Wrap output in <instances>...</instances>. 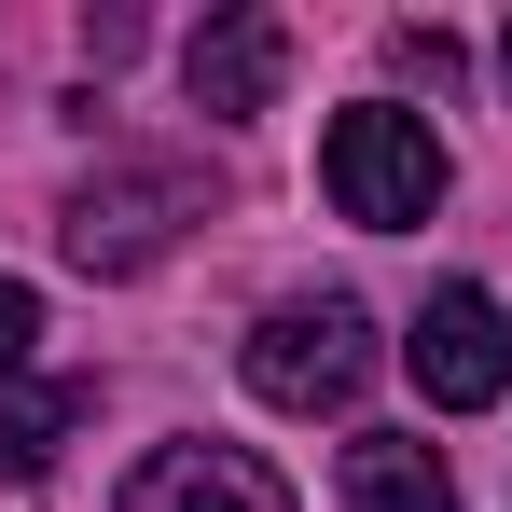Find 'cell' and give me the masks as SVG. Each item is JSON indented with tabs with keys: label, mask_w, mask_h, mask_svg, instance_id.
<instances>
[{
	"label": "cell",
	"mask_w": 512,
	"mask_h": 512,
	"mask_svg": "<svg viewBox=\"0 0 512 512\" xmlns=\"http://www.w3.org/2000/svg\"><path fill=\"white\" fill-rule=\"evenodd\" d=\"M28 333H42V291H28V277H0V388H14V360H28Z\"/></svg>",
	"instance_id": "obj_10"
},
{
	"label": "cell",
	"mask_w": 512,
	"mask_h": 512,
	"mask_svg": "<svg viewBox=\"0 0 512 512\" xmlns=\"http://www.w3.org/2000/svg\"><path fill=\"white\" fill-rule=\"evenodd\" d=\"M180 222H194V180L180 167H111V180L70 194V263H84V277H139Z\"/></svg>",
	"instance_id": "obj_4"
},
{
	"label": "cell",
	"mask_w": 512,
	"mask_h": 512,
	"mask_svg": "<svg viewBox=\"0 0 512 512\" xmlns=\"http://www.w3.org/2000/svg\"><path fill=\"white\" fill-rule=\"evenodd\" d=\"M319 194H333L360 236H416L429 208H443V139H429L416 111L360 97V111H333V139H319Z\"/></svg>",
	"instance_id": "obj_1"
},
{
	"label": "cell",
	"mask_w": 512,
	"mask_h": 512,
	"mask_svg": "<svg viewBox=\"0 0 512 512\" xmlns=\"http://www.w3.org/2000/svg\"><path fill=\"white\" fill-rule=\"evenodd\" d=\"M125 512H291V485L263 471L250 443H153L125 471Z\"/></svg>",
	"instance_id": "obj_6"
},
{
	"label": "cell",
	"mask_w": 512,
	"mask_h": 512,
	"mask_svg": "<svg viewBox=\"0 0 512 512\" xmlns=\"http://www.w3.org/2000/svg\"><path fill=\"white\" fill-rule=\"evenodd\" d=\"M180 84H194V111H222V125L277 111V84H291V14H263V0L208 14V28H194V56H180Z\"/></svg>",
	"instance_id": "obj_5"
},
{
	"label": "cell",
	"mask_w": 512,
	"mask_h": 512,
	"mask_svg": "<svg viewBox=\"0 0 512 512\" xmlns=\"http://www.w3.org/2000/svg\"><path fill=\"white\" fill-rule=\"evenodd\" d=\"M388 56H402V70H416L429 97H443V84H457V70H471V56H457V42H443V28H388Z\"/></svg>",
	"instance_id": "obj_9"
},
{
	"label": "cell",
	"mask_w": 512,
	"mask_h": 512,
	"mask_svg": "<svg viewBox=\"0 0 512 512\" xmlns=\"http://www.w3.org/2000/svg\"><path fill=\"white\" fill-rule=\"evenodd\" d=\"M402 360H416V388L443 402V416H485V402H512V333H499V291L443 277V291L416 305V333H402Z\"/></svg>",
	"instance_id": "obj_3"
},
{
	"label": "cell",
	"mask_w": 512,
	"mask_h": 512,
	"mask_svg": "<svg viewBox=\"0 0 512 512\" xmlns=\"http://www.w3.org/2000/svg\"><path fill=\"white\" fill-rule=\"evenodd\" d=\"M360 374H374V319L346 291H291L250 333V388L277 416H333V402H360Z\"/></svg>",
	"instance_id": "obj_2"
},
{
	"label": "cell",
	"mask_w": 512,
	"mask_h": 512,
	"mask_svg": "<svg viewBox=\"0 0 512 512\" xmlns=\"http://www.w3.org/2000/svg\"><path fill=\"white\" fill-rule=\"evenodd\" d=\"M84 416H97V388H70V374H56V388H0V471H14V485L56 471V443Z\"/></svg>",
	"instance_id": "obj_8"
},
{
	"label": "cell",
	"mask_w": 512,
	"mask_h": 512,
	"mask_svg": "<svg viewBox=\"0 0 512 512\" xmlns=\"http://www.w3.org/2000/svg\"><path fill=\"white\" fill-rule=\"evenodd\" d=\"M499 84H512V28H499Z\"/></svg>",
	"instance_id": "obj_11"
},
{
	"label": "cell",
	"mask_w": 512,
	"mask_h": 512,
	"mask_svg": "<svg viewBox=\"0 0 512 512\" xmlns=\"http://www.w3.org/2000/svg\"><path fill=\"white\" fill-rule=\"evenodd\" d=\"M346 512H457V471L416 429H360L346 443Z\"/></svg>",
	"instance_id": "obj_7"
}]
</instances>
